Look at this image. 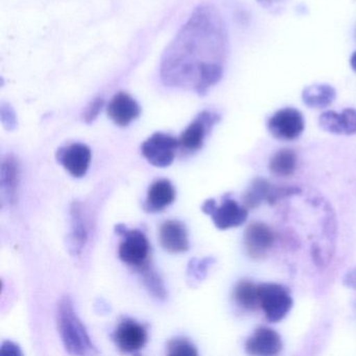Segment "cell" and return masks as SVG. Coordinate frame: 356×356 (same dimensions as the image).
I'll list each match as a JSON object with an SVG mask.
<instances>
[{
    "mask_svg": "<svg viewBox=\"0 0 356 356\" xmlns=\"http://www.w3.org/2000/svg\"><path fill=\"white\" fill-rule=\"evenodd\" d=\"M228 55V31L222 15L213 6H199L162 56V82L205 95L222 80Z\"/></svg>",
    "mask_w": 356,
    "mask_h": 356,
    "instance_id": "obj_1",
    "label": "cell"
},
{
    "mask_svg": "<svg viewBox=\"0 0 356 356\" xmlns=\"http://www.w3.org/2000/svg\"><path fill=\"white\" fill-rule=\"evenodd\" d=\"M58 328L66 351L72 355L97 354L83 323L74 312L70 297H64L58 307Z\"/></svg>",
    "mask_w": 356,
    "mask_h": 356,
    "instance_id": "obj_2",
    "label": "cell"
},
{
    "mask_svg": "<svg viewBox=\"0 0 356 356\" xmlns=\"http://www.w3.org/2000/svg\"><path fill=\"white\" fill-rule=\"evenodd\" d=\"M260 307L270 323L280 322L291 312L293 298L286 287L277 283L258 284Z\"/></svg>",
    "mask_w": 356,
    "mask_h": 356,
    "instance_id": "obj_3",
    "label": "cell"
},
{
    "mask_svg": "<svg viewBox=\"0 0 356 356\" xmlns=\"http://www.w3.org/2000/svg\"><path fill=\"white\" fill-rule=\"evenodd\" d=\"M115 232L122 237L118 250L122 261L134 266L136 270L149 261V243L143 231L129 230L124 225L120 224L115 227Z\"/></svg>",
    "mask_w": 356,
    "mask_h": 356,
    "instance_id": "obj_4",
    "label": "cell"
},
{
    "mask_svg": "<svg viewBox=\"0 0 356 356\" xmlns=\"http://www.w3.org/2000/svg\"><path fill=\"white\" fill-rule=\"evenodd\" d=\"M202 211L211 216L214 225L220 230L241 226L248 218V208L228 197H222L220 207L216 206V200H207L202 206Z\"/></svg>",
    "mask_w": 356,
    "mask_h": 356,
    "instance_id": "obj_5",
    "label": "cell"
},
{
    "mask_svg": "<svg viewBox=\"0 0 356 356\" xmlns=\"http://www.w3.org/2000/svg\"><path fill=\"white\" fill-rule=\"evenodd\" d=\"M178 139L164 133H155L141 145L143 157L156 168H168L174 162Z\"/></svg>",
    "mask_w": 356,
    "mask_h": 356,
    "instance_id": "obj_6",
    "label": "cell"
},
{
    "mask_svg": "<svg viewBox=\"0 0 356 356\" xmlns=\"http://www.w3.org/2000/svg\"><path fill=\"white\" fill-rule=\"evenodd\" d=\"M268 131L279 140H295L305 128L303 115L295 108H283L268 120Z\"/></svg>",
    "mask_w": 356,
    "mask_h": 356,
    "instance_id": "obj_7",
    "label": "cell"
},
{
    "mask_svg": "<svg viewBox=\"0 0 356 356\" xmlns=\"http://www.w3.org/2000/svg\"><path fill=\"white\" fill-rule=\"evenodd\" d=\"M220 120L216 112L203 111L185 129L178 139L179 147L186 153H193L201 149L206 136Z\"/></svg>",
    "mask_w": 356,
    "mask_h": 356,
    "instance_id": "obj_8",
    "label": "cell"
},
{
    "mask_svg": "<svg viewBox=\"0 0 356 356\" xmlns=\"http://www.w3.org/2000/svg\"><path fill=\"white\" fill-rule=\"evenodd\" d=\"M113 339L120 351L124 353H136L145 347L147 341L145 326L132 318H124L118 324Z\"/></svg>",
    "mask_w": 356,
    "mask_h": 356,
    "instance_id": "obj_9",
    "label": "cell"
},
{
    "mask_svg": "<svg viewBox=\"0 0 356 356\" xmlns=\"http://www.w3.org/2000/svg\"><path fill=\"white\" fill-rule=\"evenodd\" d=\"M91 157V149L83 143H72L61 147L56 154L57 161L74 178H82L86 175Z\"/></svg>",
    "mask_w": 356,
    "mask_h": 356,
    "instance_id": "obj_10",
    "label": "cell"
},
{
    "mask_svg": "<svg viewBox=\"0 0 356 356\" xmlns=\"http://www.w3.org/2000/svg\"><path fill=\"white\" fill-rule=\"evenodd\" d=\"M296 193H298L296 188L276 187L270 184L268 180L258 178L254 180L249 188L245 191L243 197V206L247 208H256L264 201L273 205L280 197Z\"/></svg>",
    "mask_w": 356,
    "mask_h": 356,
    "instance_id": "obj_11",
    "label": "cell"
},
{
    "mask_svg": "<svg viewBox=\"0 0 356 356\" xmlns=\"http://www.w3.org/2000/svg\"><path fill=\"white\" fill-rule=\"evenodd\" d=\"M274 241V231L264 222H253L245 230V250L248 255L253 259L259 260L266 257Z\"/></svg>",
    "mask_w": 356,
    "mask_h": 356,
    "instance_id": "obj_12",
    "label": "cell"
},
{
    "mask_svg": "<svg viewBox=\"0 0 356 356\" xmlns=\"http://www.w3.org/2000/svg\"><path fill=\"white\" fill-rule=\"evenodd\" d=\"M282 350L280 335L268 327H260L245 341V351L251 355H277Z\"/></svg>",
    "mask_w": 356,
    "mask_h": 356,
    "instance_id": "obj_13",
    "label": "cell"
},
{
    "mask_svg": "<svg viewBox=\"0 0 356 356\" xmlns=\"http://www.w3.org/2000/svg\"><path fill=\"white\" fill-rule=\"evenodd\" d=\"M107 113L114 124L120 127H127L139 118L141 108L130 95L118 92L108 105Z\"/></svg>",
    "mask_w": 356,
    "mask_h": 356,
    "instance_id": "obj_14",
    "label": "cell"
},
{
    "mask_svg": "<svg viewBox=\"0 0 356 356\" xmlns=\"http://www.w3.org/2000/svg\"><path fill=\"white\" fill-rule=\"evenodd\" d=\"M161 247L170 253H182L189 250V241L184 225L179 220H166L159 232Z\"/></svg>",
    "mask_w": 356,
    "mask_h": 356,
    "instance_id": "obj_15",
    "label": "cell"
},
{
    "mask_svg": "<svg viewBox=\"0 0 356 356\" xmlns=\"http://www.w3.org/2000/svg\"><path fill=\"white\" fill-rule=\"evenodd\" d=\"M321 128L326 132L337 135L356 134V110L348 108L341 113L335 111L324 112L320 116Z\"/></svg>",
    "mask_w": 356,
    "mask_h": 356,
    "instance_id": "obj_16",
    "label": "cell"
},
{
    "mask_svg": "<svg viewBox=\"0 0 356 356\" xmlns=\"http://www.w3.org/2000/svg\"><path fill=\"white\" fill-rule=\"evenodd\" d=\"M19 183V163L15 156L8 155L1 163L0 187L3 202L13 206L16 203Z\"/></svg>",
    "mask_w": 356,
    "mask_h": 356,
    "instance_id": "obj_17",
    "label": "cell"
},
{
    "mask_svg": "<svg viewBox=\"0 0 356 356\" xmlns=\"http://www.w3.org/2000/svg\"><path fill=\"white\" fill-rule=\"evenodd\" d=\"M176 199V189L172 183L166 179L156 181L149 186L147 200L145 202V210L147 212H159L174 203Z\"/></svg>",
    "mask_w": 356,
    "mask_h": 356,
    "instance_id": "obj_18",
    "label": "cell"
},
{
    "mask_svg": "<svg viewBox=\"0 0 356 356\" xmlns=\"http://www.w3.org/2000/svg\"><path fill=\"white\" fill-rule=\"evenodd\" d=\"M337 97L335 89L330 85L316 84L306 87L302 93V99L307 107L324 109L328 107Z\"/></svg>",
    "mask_w": 356,
    "mask_h": 356,
    "instance_id": "obj_19",
    "label": "cell"
},
{
    "mask_svg": "<svg viewBox=\"0 0 356 356\" xmlns=\"http://www.w3.org/2000/svg\"><path fill=\"white\" fill-rule=\"evenodd\" d=\"M72 228L70 235V251L72 254H79L84 248L88 237L86 222L83 218L82 206L76 202L72 206Z\"/></svg>",
    "mask_w": 356,
    "mask_h": 356,
    "instance_id": "obj_20",
    "label": "cell"
},
{
    "mask_svg": "<svg viewBox=\"0 0 356 356\" xmlns=\"http://www.w3.org/2000/svg\"><path fill=\"white\" fill-rule=\"evenodd\" d=\"M233 300L238 307L253 312L260 306L258 285L249 280H241L233 291Z\"/></svg>",
    "mask_w": 356,
    "mask_h": 356,
    "instance_id": "obj_21",
    "label": "cell"
},
{
    "mask_svg": "<svg viewBox=\"0 0 356 356\" xmlns=\"http://www.w3.org/2000/svg\"><path fill=\"white\" fill-rule=\"evenodd\" d=\"M297 168V155L291 149L277 152L270 161V170L277 177H289Z\"/></svg>",
    "mask_w": 356,
    "mask_h": 356,
    "instance_id": "obj_22",
    "label": "cell"
},
{
    "mask_svg": "<svg viewBox=\"0 0 356 356\" xmlns=\"http://www.w3.org/2000/svg\"><path fill=\"white\" fill-rule=\"evenodd\" d=\"M137 270L140 275L143 285L149 291V293L156 299L165 300L168 293H166L163 281H162L161 277L158 275V273L152 268L149 261L137 268Z\"/></svg>",
    "mask_w": 356,
    "mask_h": 356,
    "instance_id": "obj_23",
    "label": "cell"
},
{
    "mask_svg": "<svg viewBox=\"0 0 356 356\" xmlns=\"http://www.w3.org/2000/svg\"><path fill=\"white\" fill-rule=\"evenodd\" d=\"M166 353L170 356H197L199 354L195 345L184 337L170 339L166 346Z\"/></svg>",
    "mask_w": 356,
    "mask_h": 356,
    "instance_id": "obj_24",
    "label": "cell"
},
{
    "mask_svg": "<svg viewBox=\"0 0 356 356\" xmlns=\"http://www.w3.org/2000/svg\"><path fill=\"white\" fill-rule=\"evenodd\" d=\"M216 259L212 257L204 258V259L199 260L197 258H193L191 260L187 268V275H188L191 280L202 281L205 279L207 275L208 268L210 266L214 264Z\"/></svg>",
    "mask_w": 356,
    "mask_h": 356,
    "instance_id": "obj_25",
    "label": "cell"
},
{
    "mask_svg": "<svg viewBox=\"0 0 356 356\" xmlns=\"http://www.w3.org/2000/svg\"><path fill=\"white\" fill-rule=\"evenodd\" d=\"M0 120L6 130L13 131L17 128V116L10 104L3 103L0 106Z\"/></svg>",
    "mask_w": 356,
    "mask_h": 356,
    "instance_id": "obj_26",
    "label": "cell"
},
{
    "mask_svg": "<svg viewBox=\"0 0 356 356\" xmlns=\"http://www.w3.org/2000/svg\"><path fill=\"white\" fill-rule=\"evenodd\" d=\"M104 104H105V102H104L102 97H97V99H93V101L87 106L84 112H83V120H84L87 124H92V122L97 120L99 114L101 113Z\"/></svg>",
    "mask_w": 356,
    "mask_h": 356,
    "instance_id": "obj_27",
    "label": "cell"
},
{
    "mask_svg": "<svg viewBox=\"0 0 356 356\" xmlns=\"http://www.w3.org/2000/svg\"><path fill=\"white\" fill-rule=\"evenodd\" d=\"M0 355L22 356V352L16 343L7 341L3 343L1 348H0Z\"/></svg>",
    "mask_w": 356,
    "mask_h": 356,
    "instance_id": "obj_28",
    "label": "cell"
},
{
    "mask_svg": "<svg viewBox=\"0 0 356 356\" xmlns=\"http://www.w3.org/2000/svg\"><path fill=\"white\" fill-rule=\"evenodd\" d=\"M258 3L260 5L264 6V7H270V6L275 5V3H279L280 0H257Z\"/></svg>",
    "mask_w": 356,
    "mask_h": 356,
    "instance_id": "obj_29",
    "label": "cell"
},
{
    "mask_svg": "<svg viewBox=\"0 0 356 356\" xmlns=\"http://www.w3.org/2000/svg\"><path fill=\"white\" fill-rule=\"evenodd\" d=\"M350 63H351V67L353 68L354 72H356V51L352 55Z\"/></svg>",
    "mask_w": 356,
    "mask_h": 356,
    "instance_id": "obj_30",
    "label": "cell"
}]
</instances>
